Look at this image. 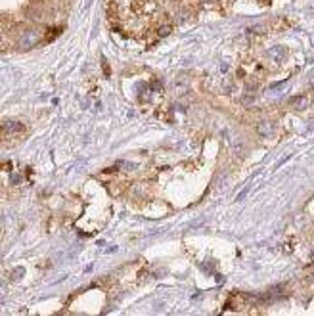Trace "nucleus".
<instances>
[{
  "mask_svg": "<svg viewBox=\"0 0 314 316\" xmlns=\"http://www.w3.org/2000/svg\"><path fill=\"white\" fill-rule=\"evenodd\" d=\"M306 106H308V98L306 96H295V98L289 100V108L293 109V111H303V109H306Z\"/></svg>",
  "mask_w": 314,
  "mask_h": 316,
  "instance_id": "nucleus-6",
  "label": "nucleus"
},
{
  "mask_svg": "<svg viewBox=\"0 0 314 316\" xmlns=\"http://www.w3.org/2000/svg\"><path fill=\"white\" fill-rule=\"evenodd\" d=\"M43 37L44 33L41 29H27V31L20 33V37H18V46L23 48V50H31V48H35L37 44L43 41Z\"/></svg>",
  "mask_w": 314,
  "mask_h": 316,
  "instance_id": "nucleus-1",
  "label": "nucleus"
},
{
  "mask_svg": "<svg viewBox=\"0 0 314 316\" xmlns=\"http://www.w3.org/2000/svg\"><path fill=\"white\" fill-rule=\"evenodd\" d=\"M23 131H25V125L18 123V121H4V125H2V134H4V138L14 136V134H22Z\"/></svg>",
  "mask_w": 314,
  "mask_h": 316,
  "instance_id": "nucleus-3",
  "label": "nucleus"
},
{
  "mask_svg": "<svg viewBox=\"0 0 314 316\" xmlns=\"http://www.w3.org/2000/svg\"><path fill=\"white\" fill-rule=\"evenodd\" d=\"M171 33H173V25H169V23H167V25H161V27L157 29V35H159V37H169Z\"/></svg>",
  "mask_w": 314,
  "mask_h": 316,
  "instance_id": "nucleus-7",
  "label": "nucleus"
},
{
  "mask_svg": "<svg viewBox=\"0 0 314 316\" xmlns=\"http://www.w3.org/2000/svg\"><path fill=\"white\" fill-rule=\"evenodd\" d=\"M272 132H274V125H272L270 121H260L259 125H257V134L262 136V138H270Z\"/></svg>",
  "mask_w": 314,
  "mask_h": 316,
  "instance_id": "nucleus-5",
  "label": "nucleus"
},
{
  "mask_svg": "<svg viewBox=\"0 0 314 316\" xmlns=\"http://www.w3.org/2000/svg\"><path fill=\"white\" fill-rule=\"evenodd\" d=\"M312 106H314V104H312Z\"/></svg>",
  "mask_w": 314,
  "mask_h": 316,
  "instance_id": "nucleus-9",
  "label": "nucleus"
},
{
  "mask_svg": "<svg viewBox=\"0 0 314 316\" xmlns=\"http://www.w3.org/2000/svg\"><path fill=\"white\" fill-rule=\"evenodd\" d=\"M199 2H213V0H199Z\"/></svg>",
  "mask_w": 314,
  "mask_h": 316,
  "instance_id": "nucleus-8",
  "label": "nucleus"
},
{
  "mask_svg": "<svg viewBox=\"0 0 314 316\" xmlns=\"http://www.w3.org/2000/svg\"><path fill=\"white\" fill-rule=\"evenodd\" d=\"M188 75H180L176 77V81H174V92L178 94V96H182L188 92V88H190V81L186 79Z\"/></svg>",
  "mask_w": 314,
  "mask_h": 316,
  "instance_id": "nucleus-4",
  "label": "nucleus"
},
{
  "mask_svg": "<svg viewBox=\"0 0 314 316\" xmlns=\"http://www.w3.org/2000/svg\"><path fill=\"white\" fill-rule=\"evenodd\" d=\"M268 56V60H270L272 64H276V66H280L285 62V58H287V48L285 46H272L270 50L266 52Z\"/></svg>",
  "mask_w": 314,
  "mask_h": 316,
  "instance_id": "nucleus-2",
  "label": "nucleus"
}]
</instances>
